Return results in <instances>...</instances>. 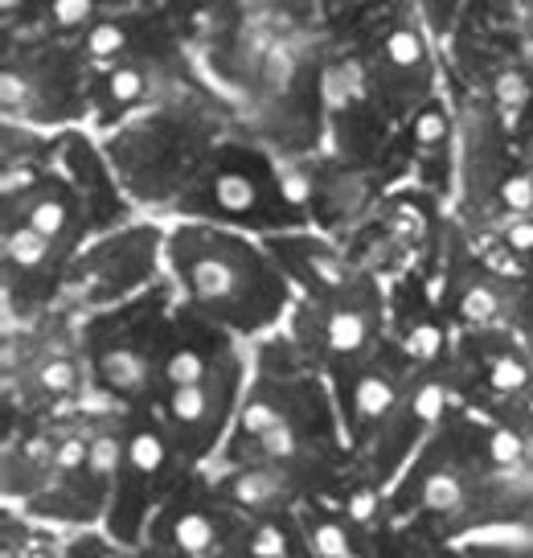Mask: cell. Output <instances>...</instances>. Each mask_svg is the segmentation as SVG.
Wrapping results in <instances>:
<instances>
[{
  "label": "cell",
  "instance_id": "cell-28",
  "mask_svg": "<svg viewBox=\"0 0 533 558\" xmlns=\"http://www.w3.org/2000/svg\"><path fill=\"white\" fill-rule=\"evenodd\" d=\"M258 456H267V460H288V456H295V432L288 418H279L271 432H263L258 436Z\"/></svg>",
  "mask_w": 533,
  "mask_h": 558
},
{
  "label": "cell",
  "instance_id": "cell-19",
  "mask_svg": "<svg viewBox=\"0 0 533 558\" xmlns=\"http://www.w3.org/2000/svg\"><path fill=\"white\" fill-rule=\"evenodd\" d=\"M423 506L435 509V513H448L464 501V485H460V476L456 472H431L427 481H423Z\"/></svg>",
  "mask_w": 533,
  "mask_h": 558
},
{
  "label": "cell",
  "instance_id": "cell-7",
  "mask_svg": "<svg viewBox=\"0 0 533 558\" xmlns=\"http://www.w3.org/2000/svg\"><path fill=\"white\" fill-rule=\"evenodd\" d=\"M370 313L365 308H332L325 316V345L332 353H358V349L370 341Z\"/></svg>",
  "mask_w": 533,
  "mask_h": 558
},
{
  "label": "cell",
  "instance_id": "cell-32",
  "mask_svg": "<svg viewBox=\"0 0 533 558\" xmlns=\"http://www.w3.org/2000/svg\"><path fill=\"white\" fill-rule=\"evenodd\" d=\"M521 456H525V444H521L513 432H505V427L488 432V460H493V464L509 469V464H517Z\"/></svg>",
  "mask_w": 533,
  "mask_h": 558
},
{
  "label": "cell",
  "instance_id": "cell-10",
  "mask_svg": "<svg viewBox=\"0 0 533 558\" xmlns=\"http://www.w3.org/2000/svg\"><path fill=\"white\" fill-rule=\"evenodd\" d=\"M448 140H451L448 107L444 104L419 107V116H414V148H419V157H444L448 153Z\"/></svg>",
  "mask_w": 533,
  "mask_h": 558
},
{
  "label": "cell",
  "instance_id": "cell-26",
  "mask_svg": "<svg viewBox=\"0 0 533 558\" xmlns=\"http://www.w3.org/2000/svg\"><path fill=\"white\" fill-rule=\"evenodd\" d=\"M488 383H493V390H500V395H517V390L530 386V369H525V362L500 353L497 362H493V369H488Z\"/></svg>",
  "mask_w": 533,
  "mask_h": 558
},
{
  "label": "cell",
  "instance_id": "cell-8",
  "mask_svg": "<svg viewBox=\"0 0 533 558\" xmlns=\"http://www.w3.org/2000/svg\"><path fill=\"white\" fill-rule=\"evenodd\" d=\"M209 415H214V395H209L206 383L172 386V395H169V423L177 427V432H193V427H202Z\"/></svg>",
  "mask_w": 533,
  "mask_h": 558
},
{
  "label": "cell",
  "instance_id": "cell-17",
  "mask_svg": "<svg viewBox=\"0 0 533 558\" xmlns=\"http://www.w3.org/2000/svg\"><path fill=\"white\" fill-rule=\"evenodd\" d=\"M50 243L53 239H46L41 230H34L25 222V227L4 234V255H9V263H17V267H41L46 255H50Z\"/></svg>",
  "mask_w": 533,
  "mask_h": 558
},
{
  "label": "cell",
  "instance_id": "cell-5",
  "mask_svg": "<svg viewBox=\"0 0 533 558\" xmlns=\"http://www.w3.org/2000/svg\"><path fill=\"white\" fill-rule=\"evenodd\" d=\"M144 95H148V74H144L140 66H132V62H116V66L104 74V111L107 116L136 107Z\"/></svg>",
  "mask_w": 533,
  "mask_h": 558
},
{
  "label": "cell",
  "instance_id": "cell-33",
  "mask_svg": "<svg viewBox=\"0 0 533 558\" xmlns=\"http://www.w3.org/2000/svg\"><path fill=\"white\" fill-rule=\"evenodd\" d=\"M500 243L513 255H533V214H517L509 218V227L500 230Z\"/></svg>",
  "mask_w": 533,
  "mask_h": 558
},
{
  "label": "cell",
  "instance_id": "cell-2",
  "mask_svg": "<svg viewBox=\"0 0 533 558\" xmlns=\"http://www.w3.org/2000/svg\"><path fill=\"white\" fill-rule=\"evenodd\" d=\"M398 399L395 369H365L353 386V423H378Z\"/></svg>",
  "mask_w": 533,
  "mask_h": 558
},
{
  "label": "cell",
  "instance_id": "cell-11",
  "mask_svg": "<svg viewBox=\"0 0 533 558\" xmlns=\"http://www.w3.org/2000/svg\"><path fill=\"white\" fill-rule=\"evenodd\" d=\"M128 50H132V46H128V25H123V21L99 17L83 34V53L90 62H111V66H116Z\"/></svg>",
  "mask_w": 533,
  "mask_h": 558
},
{
  "label": "cell",
  "instance_id": "cell-39",
  "mask_svg": "<svg viewBox=\"0 0 533 558\" xmlns=\"http://www.w3.org/2000/svg\"><path fill=\"white\" fill-rule=\"evenodd\" d=\"M525 411H530V418H533V395H530V402H525Z\"/></svg>",
  "mask_w": 533,
  "mask_h": 558
},
{
  "label": "cell",
  "instance_id": "cell-36",
  "mask_svg": "<svg viewBox=\"0 0 533 558\" xmlns=\"http://www.w3.org/2000/svg\"><path fill=\"white\" fill-rule=\"evenodd\" d=\"M53 464L66 472L83 469V464H90V444H83V439H62L58 452H53Z\"/></svg>",
  "mask_w": 533,
  "mask_h": 558
},
{
  "label": "cell",
  "instance_id": "cell-1",
  "mask_svg": "<svg viewBox=\"0 0 533 558\" xmlns=\"http://www.w3.org/2000/svg\"><path fill=\"white\" fill-rule=\"evenodd\" d=\"M288 251V259L295 263V271L304 276V283L312 288H320V292H341L344 283H349V263L337 259L332 251H325L320 243H283Z\"/></svg>",
  "mask_w": 533,
  "mask_h": 558
},
{
  "label": "cell",
  "instance_id": "cell-22",
  "mask_svg": "<svg viewBox=\"0 0 533 558\" xmlns=\"http://www.w3.org/2000/svg\"><path fill=\"white\" fill-rule=\"evenodd\" d=\"M460 316L464 320H476V325H488V320H497L500 316V296L493 283H472L464 296H460Z\"/></svg>",
  "mask_w": 533,
  "mask_h": 558
},
{
  "label": "cell",
  "instance_id": "cell-12",
  "mask_svg": "<svg viewBox=\"0 0 533 558\" xmlns=\"http://www.w3.org/2000/svg\"><path fill=\"white\" fill-rule=\"evenodd\" d=\"M37 17L50 29H90L99 21V0H37Z\"/></svg>",
  "mask_w": 533,
  "mask_h": 558
},
{
  "label": "cell",
  "instance_id": "cell-31",
  "mask_svg": "<svg viewBox=\"0 0 533 558\" xmlns=\"http://www.w3.org/2000/svg\"><path fill=\"white\" fill-rule=\"evenodd\" d=\"M530 83H525V74H500L497 78V104L500 111H521V107L530 104Z\"/></svg>",
  "mask_w": 533,
  "mask_h": 558
},
{
  "label": "cell",
  "instance_id": "cell-25",
  "mask_svg": "<svg viewBox=\"0 0 533 558\" xmlns=\"http://www.w3.org/2000/svg\"><path fill=\"white\" fill-rule=\"evenodd\" d=\"M279 407L271 399H251L246 407H242V415H239V432L242 436H251V439H258L263 432H271L279 423Z\"/></svg>",
  "mask_w": 533,
  "mask_h": 558
},
{
  "label": "cell",
  "instance_id": "cell-4",
  "mask_svg": "<svg viewBox=\"0 0 533 558\" xmlns=\"http://www.w3.org/2000/svg\"><path fill=\"white\" fill-rule=\"evenodd\" d=\"M226 493L246 509H271L288 501V481L279 472H239V476H230Z\"/></svg>",
  "mask_w": 533,
  "mask_h": 558
},
{
  "label": "cell",
  "instance_id": "cell-30",
  "mask_svg": "<svg viewBox=\"0 0 533 558\" xmlns=\"http://www.w3.org/2000/svg\"><path fill=\"white\" fill-rule=\"evenodd\" d=\"M386 222H390L402 239H419V234H423V227H427V214H423V206H419V202H395V206H390V214H386Z\"/></svg>",
  "mask_w": 533,
  "mask_h": 558
},
{
  "label": "cell",
  "instance_id": "cell-38",
  "mask_svg": "<svg viewBox=\"0 0 533 558\" xmlns=\"http://www.w3.org/2000/svg\"><path fill=\"white\" fill-rule=\"evenodd\" d=\"M419 4H423V13H427V21L435 25V29H448L460 0H419Z\"/></svg>",
  "mask_w": 533,
  "mask_h": 558
},
{
  "label": "cell",
  "instance_id": "cell-24",
  "mask_svg": "<svg viewBox=\"0 0 533 558\" xmlns=\"http://www.w3.org/2000/svg\"><path fill=\"white\" fill-rule=\"evenodd\" d=\"M246 550H251V555H258V558H288L295 546H292V534H288L283 525L267 522V525H258L255 534H251Z\"/></svg>",
  "mask_w": 533,
  "mask_h": 558
},
{
  "label": "cell",
  "instance_id": "cell-9",
  "mask_svg": "<svg viewBox=\"0 0 533 558\" xmlns=\"http://www.w3.org/2000/svg\"><path fill=\"white\" fill-rule=\"evenodd\" d=\"M172 546L185 550V555H214L218 550V525L202 509H185L172 522Z\"/></svg>",
  "mask_w": 533,
  "mask_h": 558
},
{
  "label": "cell",
  "instance_id": "cell-3",
  "mask_svg": "<svg viewBox=\"0 0 533 558\" xmlns=\"http://www.w3.org/2000/svg\"><path fill=\"white\" fill-rule=\"evenodd\" d=\"M378 58L381 66L398 70V74H423L427 70V41L414 25H395L390 34L381 37Z\"/></svg>",
  "mask_w": 533,
  "mask_h": 558
},
{
  "label": "cell",
  "instance_id": "cell-18",
  "mask_svg": "<svg viewBox=\"0 0 533 558\" xmlns=\"http://www.w3.org/2000/svg\"><path fill=\"white\" fill-rule=\"evenodd\" d=\"M128 464L136 476H156L165 469V439L156 436L153 427H140L136 436L128 439Z\"/></svg>",
  "mask_w": 533,
  "mask_h": 558
},
{
  "label": "cell",
  "instance_id": "cell-21",
  "mask_svg": "<svg viewBox=\"0 0 533 558\" xmlns=\"http://www.w3.org/2000/svg\"><path fill=\"white\" fill-rule=\"evenodd\" d=\"M407 353L419 357V362H431L444 353V329L431 320V316H414L407 325Z\"/></svg>",
  "mask_w": 533,
  "mask_h": 558
},
{
  "label": "cell",
  "instance_id": "cell-40",
  "mask_svg": "<svg viewBox=\"0 0 533 558\" xmlns=\"http://www.w3.org/2000/svg\"><path fill=\"white\" fill-rule=\"evenodd\" d=\"M120 4H140V0H120Z\"/></svg>",
  "mask_w": 533,
  "mask_h": 558
},
{
  "label": "cell",
  "instance_id": "cell-34",
  "mask_svg": "<svg viewBox=\"0 0 533 558\" xmlns=\"http://www.w3.org/2000/svg\"><path fill=\"white\" fill-rule=\"evenodd\" d=\"M74 383H78V374H74L70 362H50V366H41V390L66 395V390H74Z\"/></svg>",
  "mask_w": 533,
  "mask_h": 558
},
{
  "label": "cell",
  "instance_id": "cell-29",
  "mask_svg": "<svg viewBox=\"0 0 533 558\" xmlns=\"http://www.w3.org/2000/svg\"><path fill=\"white\" fill-rule=\"evenodd\" d=\"M500 202L509 206V214H533V177L513 173L500 181Z\"/></svg>",
  "mask_w": 533,
  "mask_h": 558
},
{
  "label": "cell",
  "instance_id": "cell-37",
  "mask_svg": "<svg viewBox=\"0 0 533 558\" xmlns=\"http://www.w3.org/2000/svg\"><path fill=\"white\" fill-rule=\"evenodd\" d=\"M344 509H349V518L353 522H374V509H378V493H370V488H358V493H349V501H344Z\"/></svg>",
  "mask_w": 533,
  "mask_h": 558
},
{
  "label": "cell",
  "instance_id": "cell-23",
  "mask_svg": "<svg viewBox=\"0 0 533 558\" xmlns=\"http://www.w3.org/2000/svg\"><path fill=\"white\" fill-rule=\"evenodd\" d=\"M444 407H448V390H444V383L427 378V383H419V390L411 395V407H407V411H411L414 427H423V423H435Z\"/></svg>",
  "mask_w": 533,
  "mask_h": 558
},
{
  "label": "cell",
  "instance_id": "cell-35",
  "mask_svg": "<svg viewBox=\"0 0 533 558\" xmlns=\"http://www.w3.org/2000/svg\"><path fill=\"white\" fill-rule=\"evenodd\" d=\"M276 185H279V197L292 202V206H304V202L312 197V181L304 173H295V169H283Z\"/></svg>",
  "mask_w": 533,
  "mask_h": 558
},
{
  "label": "cell",
  "instance_id": "cell-13",
  "mask_svg": "<svg viewBox=\"0 0 533 558\" xmlns=\"http://www.w3.org/2000/svg\"><path fill=\"white\" fill-rule=\"evenodd\" d=\"M190 283H193V292L202 300H226L230 292H234V267L222 259V255H206V259H197L193 263V271H190Z\"/></svg>",
  "mask_w": 533,
  "mask_h": 558
},
{
  "label": "cell",
  "instance_id": "cell-27",
  "mask_svg": "<svg viewBox=\"0 0 533 558\" xmlns=\"http://www.w3.org/2000/svg\"><path fill=\"white\" fill-rule=\"evenodd\" d=\"M123 456H128V444H120L116 436H99L90 444V472H95L99 481H107L111 472L120 469Z\"/></svg>",
  "mask_w": 533,
  "mask_h": 558
},
{
  "label": "cell",
  "instance_id": "cell-6",
  "mask_svg": "<svg viewBox=\"0 0 533 558\" xmlns=\"http://www.w3.org/2000/svg\"><path fill=\"white\" fill-rule=\"evenodd\" d=\"M99 378L104 386L120 390V395H140L148 386V362L140 357L136 349H111L99 357Z\"/></svg>",
  "mask_w": 533,
  "mask_h": 558
},
{
  "label": "cell",
  "instance_id": "cell-15",
  "mask_svg": "<svg viewBox=\"0 0 533 558\" xmlns=\"http://www.w3.org/2000/svg\"><path fill=\"white\" fill-rule=\"evenodd\" d=\"M214 206L226 214H251L258 206V181L246 173L214 177Z\"/></svg>",
  "mask_w": 533,
  "mask_h": 558
},
{
  "label": "cell",
  "instance_id": "cell-14",
  "mask_svg": "<svg viewBox=\"0 0 533 558\" xmlns=\"http://www.w3.org/2000/svg\"><path fill=\"white\" fill-rule=\"evenodd\" d=\"M25 222L34 230H41L46 239H58L62 230H66L70 222V202H66V193H58V190H41L25 206Z\"/></svg>",
  "mask_w": 533,
  "mask_h": 558
},
{
  "label": "cell",
  "instance_id": "cell-20",
  "mask_svg": "<svg viewBox=\"0 0 533 558\" xmlns=\"http://www.w3.org/2000/svg\"><path fill=\"white\" fill-rule=\"evenodd\" d=\"M206 374H209V357L202 353V349H193V345H181L169 357V366H165V378H169V386L206 383Z\"/></svg>",
  "mask_w": 533,
  "mask_h": 558
},
{
  "label": "cell",
  "instance_id": "cell-16",
  "mask_svg": "<svg viewBox=\"0 0 533 558\" xmlns=\"http://www.w3.org/2000/svg\"><path fill=\"white\" fill-rule=\"evenodd\" d=\"M304 530H308V550L312 555H325V558H349L353 555V538L344 534L341 522H332L325 513H316V518H304Z\"/></svg>",
  "mask_w": 533,
  "mask_h": 558
}]
</instances>
